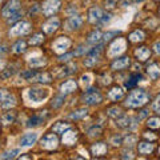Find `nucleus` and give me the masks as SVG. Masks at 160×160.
I'll return each instance as SVG.
<instances>
[{"mask_svg": "<svg viewBox=\"0 0 160 160\" xmlns=\"http://www.w3.org/2000/svg\"><path fill=\"white\" fill-rule=\"evenodd\" d=\"M148 102H149V96L144 89H133V91L129 92L124 104L128 108H140L146 106Z\"/></svg>", "mask_w": 160, "mask_h": 160, "instance_id": "f257e3e1", "label": "nucleus"}, {"mask_svg": "<svg viewBox=\"0 0 160 160\" xmlns=\"http://www.w3.org/2000/svg\"><path fill=\"white\" fill-rule=\"evenodd\" d=\"M102 100H103V96L100 95V92L96 88H89L82 95V102L84 104H88V106L99 104V103H102Z\"/></svg>", "mask_w": 160, "mask_h": 160, "instance_id": "f03ea898", "label": "nucleus"}, {"mask_svg": "<svg viewBox=\"0 0 160 160\" xmlns=\"http://www.w3.org/2000/svg\"><path fill=\"white\" fill-rule=\"evenodd\" d=\"M60 6H62L60 0H46L42 6V12L44 13V16L51 18L60 9Z\"/></svg>", "mask_w": 160, "mask_h": 160, "instance_id": "7ed1b4c3", "label": "nucleus"}, {"mask_svg": "<svg viewBox=\"0 0 160 160\" xmlns=\"http://www.w3.org/2000/svg\"><path fill=\"white\" fill-rule=\"evenodd\" d=\"M31 31V24L26 20H22V22L15 23V26L9 29V35L11 36H24Z\"/></svg>", "mask_w": 160, "mask_h": 160, "instance_id": "20e7f679", "label": "nucleus"}, {"mask_svg": "<svg viewBox=\"0 0 160 160\" xmlns=\"http://www.w3.org/2000/svg\"><path fill=\"white\" fill-rule=\"evenodd\" d=\"M28 95H29V99H31L32 102L40 103L48 98L49 91L47 88H43V87H33L28 91Z\"/></svg>", "mask_w": 160, "mask_h": 160, "instance_id": "39448f33", "label": "nucleus"}, {"mask_svg": "<svg viewBox=\"0 0 160 160\" xmlns=\"http://www.w3.org/2000/svg\"><path fill=\"white\" fill-rule=\"evenodd\" d=\"M71 47V40L67 36H59L52 44L53 52H56L59 55H63L64 52H67V49Z\"/></svg>", "mask_w": 160, "mask_h": 160, "instance_id": "423d86ee", "label": "nucleus"}, {"mask_svg": "<svg viewBox=\"0 0 160 160\" xmlns=\"http://www.w3.org/2000/svg\"><path fill=\"white\" fill-rule=\"evenodd\" d=\"M58 144H59V138L55 132L44 135L42 138V140H40V146H42L44 149H55L58 147Z\"/></svg>", "mask_w": 160, "mask_h": 160, "instance_id": "0eeeda50", "label": "nucleus"}, {"mask_svg": "<svg viewBox=\"0 0 160 160\" xmlns=\"http://www.w3.org/2000/svg\"><path fill=\"white\" fill-rule=\"evenodd\" d=\"M20 6H22L20 0H9V2H8V3L6 4V6L3 7V9H2V15H3V18L8 19L9 16H12L13 13L19 12Z\"/></svg>", "mask_w": 160, "mask_h": 160, "instance_id": "6e6552de", "label": "nucleus"}, {"mask_svg": "<svg viewBox=\"0 0 160 160\" xmlns=\"http://www.w3.org/2000/svg\"><path fill=\"white\" fill-rule=\"evenodd\" d=\"M129 64H131V59L128 56H122V58H118V59L113 60L112 64H111V68L113 71H122V69L127 68Z\"/></svg>", "mask_w": 160, "mask_h": 160, "instance_id": "1a4fd4ad", "label": "nucleus"}, {"mask_svg": "<svg viewBox=\"0 0 160 160\" xmlns=\"http://www.w3.org/2000/svg\"><path fill=\"white\" fill-rule=\"evenodd\" d=\"M59 26H60L59 19L58 18H51V19H48V22H46L43 24L42 28L46 33H53L59 28Z\"/></svg>", "mask_w": 160, "mask_h": 160, "instance_id": "9d476101", "label": "nucleus"}, {"mask_svg": "<svg viewBox=\"0 0 160 160\" xmlns=\"http://www.w3.org/2000/svg\"><path fill=\"white\" fill-rule=\"evenodd\" d=\"M76 142H78V133L72 131L71 128L67 129V131L63 133V143L66 144V146H73Z\"/></svg>", "mask_w": 160, "mask_h": 160, "instance_id": "9b49d317", "label": "nucleus"}, {"mask_svg": "<svg viewBox=\"0 0 160 160\" xmlns=\"http://www.w3.org/2000/svg\"><path fill=\"white\" fill-rule=\"evenodd\" d=\"M151 56V49L148 47H139L136 51H135V58H136L139 62H147Z\"/></svg>", "mask_w": 160, "mask_h": 160, "instance_id": "f8f14e48", "label": "nucleus"}, {"mask_svg": "<svg viewBox=\"0 0 160 160\" xmlns=\"http://www.w3.org/2000/svg\"><path fill=\"white\" fill-rule=\"evenodd\" d=\"M78 89V84L75 80H67L64 82L62 86H60V91H62L63 95H68V93H72Z\"/></svg>", "mask_w": 160, "mask_h": 160, "instance_id": "ddd939ff", "label": "nucleus"}, {"mask_svg": "<svg viewBox=\"0 0 160 160\" xmlns=\"http://www.w3.org/2000/svg\"><path fill=\"white\" fill-rule=\"evenodd\" d=\"M108 98L111 99V100H113V102H119V100H122V99L124 98V91H123V88L119 87V86L112 87V88L108 91Z\"/></svg>", "mask_w": 160, "mask_h": 160, "instance_id": "4468645a", "label": "nucleus"}, {"mask_svg": "<svg viewBox=\"0 0 160 160\" xmlns=\"http://www.w3.org/2000/svg\"><path fill=\"white\" fill-rule=\"evenodd\" d=\"M155 149V144L151 142H140L138 144V151L140 155H149Z\"/></svg>", "mask_w": 160, "mask_h": 160, "instance_id": "2eb2a0df", "label": "nucleus"}, {"mask_svg": "<svg viewBox=\"0 0 160 160\" xmlns=\"http://www.w3.org/2000/svg\"><path fill=\"white\" fill-rule=\"evenodd\" d=\"M38 140V133H26L24 136L20 139V146L22 147H31L36 143Z\"/></svg>", "mask_w": 160, "mask_h": 160, "instance_id": "dca6fc26", "label": "nucleus"}, {"mask_svg": "<svg viewBox=\"0 0 160 160\" xmlns=\"http://www.w3.org/2000/svg\"><path fill=\"white\" fill-rule=\"evenodd\" d=\"M88 16H89L88 18L89 22H91L92 24H98L99 20L102 19V16H103V11L100 8H98V7H93V8H91V11H89Z\"/></svg>", "mask_w": 160, "mask_h": 160, "instance_id": "f3484780", "label": "nucleus"}, {"mask_svg": "<svg viewBox=\"0 0 160 160\" xmlns=\"http://www.w3.org/2000/svg\"><path fill=\"white\" fill-rule=\"evenodd\" d=\"M71 128V124L66 123V122H58L52 126V132H55L56 135H63L67 129Z\"/></svg>", "mask_w": 160, "mask_h": 160, "instance_id": "a211bd4d", "label": "nucleus"}, {"mask_svg": "<svg viewBox=\"0 0 160 160\" xmlns=\"http://www.w3.org/2000/svg\"><path fill=\"white\" fill-rule=\"evenodd\" d=\"M91 152L95 156H103L107 153V146L106 143H95L91 147Z\"/></svg>", "mask_w": 160, "mask_h": 160, "instance_id": "6ab92c4d", "label": "nucleus"}, {"mask_svg": "<svg viewBox=\"0 0 160 160\" xmlns=\"http://www.w3.org/2000/svg\"><path fill=\"white\" fill-rule=\"evenodd\" d=\"M147 73L152 80H156L160 76V66L158 63H151L147 67Z\"/></svg>", "mask_w": 160, "mask_h": 160, "instance_id": "aec40b11", "label": "nucleus"}, {"mask_svg": "<svg viewBox=\"0 0 160 160\" xmlns=\"http://www.w3.org/2000/svg\"><path fill=\"white\" fill-rule=\"evenodd\" d=\"M135 120L132 119V118H129V116H124V118H122V119H119L118 120V126L120 127V128H133L135 127Z\"/></svg>", "mask_w": 160, "mask_h": 160, "instance_id": "412c9836", "label": "nucleus"}, {"mask_svg": "<svg viewBox=\"0 0 160 160\" xmlns=\"http://www.w3.org/2000/svg\"><path fill=\"white\" fill-rule=\"evenodd\" d=\"M82 24H83V19L78 16V15H72V16L68 19V26L71 29H78L82 27Z\"/></svg>", "mask_w": 160, "mask_h": 160, "instance_id": "4be33fe9", "label": "nucleus"}, {"mask_svg": "<svg viewBox=\"0 0 160 160\" xmlns=\"http://www.w3.org/2000/svg\"><path fill=\"white\" fill-rule=\"evenodd\" d=\"M103 39V33L99 31V29H95V31H92L91 33L88 35V39L87 42L91 43V44H96V43H100Z\"/></svg>", "mask_w": 160, "mask_h": 160, "instance_id": "5701e85b", "label": "nucleus"}, {"mask_svg": "<svg viewBox=\"0 0 160 160\" xmlns=\"http://www.w3.org/2000/svg\"><path fill=\"white\" fill-rule=\"evenodd\" d=\"M15 118H16V113L13 111H9V112H6L0 116V122L3 124H6V126H8V124H12L15 122Z\"/></svg>", "mask_w": 160, "mask_h": 160, "instance_id": "b1692460", "label": "nucleus"}, {"mask_svg": "<svg viewBox=\"0 0 160 160\" xmlns=\"http://www.w3.org/2000/svg\"><path fill=\"white\" fill-rule=\"evenodd\" d=\"M129 42L132 43H139V42H143L144 39H146V35L142 29H136V31H133L131 35H129Z\"/></svg>", "mask_w": 160, "mask_h": 160, "instance_id": "393cba45", "label": "nucleus"}, {"mask_svg": "<svg viewBox=\"0 0 160 160\" xmlns=\"http://www.w3.org/2000/svg\"><path fill=\"white\" fill-rule=\"evenodd\" d=\"M140 79H142V75L140 73H132L131 76H129V79H128V82H126V88H128V89H131V88H133L136 84L140 82Z\"/></svg>", "mask_w": 160, "mask_h": 160, "instance_id": "a878e982", "label": "nucleus"}, {"mask_svg": "<svg viewBox=\"0 0 160 160\" xmlns=\"http://www.w3.org/2000/svg\"><path fill=\"white\" fill-rule=\"evenodd\" d=\"M52 80L51 75L44 72V73H36L35 75V78L31 80V82H36V83H49Z\"/></svg>", "mask_w": 160, "mask_h": 160, "instance_id": "bb28decb", "label": "nucleus"}, {"mask_svg": "<svg viewBox=\"0 0 160 160\" xmlns=\"http://www.w3.org/2000/svg\"><path fill=\"white\" fill-rule=\"evenodd\" d=\"M26 49H27V43L24 40H18L12 47V51L15 53H23V52H26Z\"/></svg>", "mask_w": 160, "mask_h": 160, "instance_id": "cd10ccee", "label": "nucleus"}, {"mask_svg": "<svg viewBox=\"0 0 160 160\" xmlns=\"http://www.w3.org/2000/svg\"><path fill=\"white\" fill-rule=\"evenodd\" d=\"M15 104H16V99H15V96H13V95H8V96L2 102V104H0V106H2V108L7 109V108L13 107Z\"/></svg>", "mask_w": 160, "mask_h": 160, "instance_id": "c85d7f7f", "label": "nucleus"}, {"mask_svg": "<svg viewBox=\"0 0 160 160\" xmlns=\"http://www.w3.org/2000/svg\"><path fill=\"white\" fill-rule=\"evenodd\" d=\"M42 123H44V119H43L42 116H39V115H35V116H32L31 119L28 120L27 127H38V126H40Z\"/></svg>", "mask_w": 160, "mask_h": 160, "instance_id": "c756f323", "label": "nucleus"}, {"mask_svg": "<svg viewBox=\"0 0 160 160\" xmlns=\"http://www.w3.org/2000/svg\"><path fill=\"white\" fill-rule=\"evenodd\" d=\"M87 109L86 108H80V109H76V111H73L71 115H69V118L71 119H75V120H79V119H83L87 116Z\"/></svg>", "mask_w": 160, "mask_h": 160, "instance_id": "7c9ffc66", "label": "nucleus"}, {"mask_svg": "<svg viewBox=\"0 0 160 160\" xmlns=\"http://www.w3.org/2000/svg\"><path fill=\"white\" fill-rule=\"evenodd\" d=\"M46 59L44 58H33L29 60V66H31L32 68H39V67H43L46 66Z\"/></svg>", "mask_w": 160, "mask_h": 160, "instance_id": "2f4dec72", "label": "nucleus"}, {"mask_svg": "<svg viewBox=\"0 0 160 160\" xmlns=\"http://www.w3.org/2000/svg\"><path fill=\"white\" fill-rule=\"evenodd\" d=\"M16 68H18V64H11L9 67H6L4 68V72L2 73V79H7L9 76H12L16 72Z\"/></svg>", "mask_w": 160, "mask_h": 160, "instance_id": "473e14b6", "label": "nucleus"}, {"mask_svg": "<svg viewBox=\"0 0 160 160\" xmlns=\"http://www.w3.org/2000/svg\"><path fill=\"white\" fill-rule=\"evenodd\" d=\"M44 42V35L43 33H35L33 36L29 39V44L31 46H40Z\"/></svg>", "mask_w": 160, "mask_h": 160, "instance_id": "72a5a7b5", "label": "nucleus"}, {"mask_svg": "<svg viewBox=\"0 0 160 160\" xmlns=\"http://www.w3.org/2000/svg\"><path fill=\"white\" fill-rule=\"evenodd\" d=\"M108 116H111V118H120V116H123V111H122V108H119V107H113V108H109L108 111Z\"/></svg>", "mask_w": 160, "mask_h": 160, "instance_id": "f704fd0d", "label": "nucleus"}, {"mask_svg": "<svg viewBox=\"0 0 160 160\" xmlns=\"http://www.w3.org/2000/svg\"><path fill=\"white\" fill-rule=\"evenodd\" d=\"M147 126L152 129L160 128V118H149L148 122H147Z\"/></svg>", "mask_w": 160, "mask_h": 160, "instance_id": "c9c22d12", "label": "nucleus"}, {"mask_svg": "<svg viewBox=\"0 0 160 160\" xmlns=\"http://www.w3.org/2000/svg\"><path fill=\"white\" fill-rule=\"evenodd\" d=\"M64 104V96H56V98H53L52 100V103H51V107L52 108H59V107H62Z\"/></svg>", "mask_w": 160, "mask_h": 160, "instance_id": "e433bc0d", "label": "nucleus"}, {"mask_svg": "<svg viewBox=\"0 0 160 160\" xmlns=\"http://www.w3.org/2000/svg\"><path fill=\"white\" fill-rule=\"evenodd\" d=\"M36 73H38V71H35V69H31V71L23 72V73H22V78H23V79H27V80H32Z\"/></svg>", "mask_w": 160, "mask_h": 160, "instance_id": "4c0bfd02", "label": "nucleus"}, {"mask_svg": "<svg viewBox=\"0 0 160 160\" xmlns=\"http://www.w3.org/2000/svg\"><path fill=\"white\" fill-rule=\"evenodd\" d=\"M118 35H120L119 31H112V32H107L103 35V40L104 42H109L111 39H113V36H118Z\"/></svg>", "mask_w": 160, "mask_h": 160, "instance_id": "58836bf2", "label": "nucleus"}, {"mask_svg": "<svg viewBox=\"0 0 160 160\" xmlns=\"http://www.w3.org/2000/svg\"><path fill=\"white\" fill-rule=\"evenodd\" d=\"M18 153H19V149H12V151H8V152L4 153L2 156V159H15Z\"/></svg>", "mask_w": 160, "mask_h": 160, "instance_id": "ea45409f", "label": "nucleus"}, {"mask_svg": "<svg viewBox=\"0 0 160 160\" xmlns=\"http://www.w3.org/2000/svg\"><path fill=\"white\" fill-rule=\"evenodd\" d=\"M88 133H89V136H99V135L102 133V128L95 126V127H92L91 129H89Z\"/></svg>", "mask_w": 160, "mask_h": 160, "instance_id": "a19ab883", "label": "nucleus"}, {"mask_svg": "<svg viewBox=\"0 0 160 160\" xmlns=\"http://www.w3.org/2000/svg\"><path fill=\"white\" fill-rule=\"evenodd\" d=\"M109 19H111V15H109V13H103L102 19H100L99 23H98V26H103V24H106Z\"/></svg>", "mask_w": 160, "mask_h": 160, "instance_id": "79ce46f5", "label": "nucleus"}, {"mask_svg": "<svg viewBox=\"0 0 160 160\" xmlns=\"http://www.w3.org/2000/svg\"><path fill=\"white\" fill-rule=\"evenodd\" d=\"M153 109H155V112L160 113V93L158 95V98L155 99V102H153Z\"/></svg>", "mask_w": 160, "mask_h": 160, "instance_id": "37998d69", "label": "nucleus"}, {"mask_svg": "<svg viewBox=\"0 0 160 160\" xmlns=\"http://www.w3.org/2000/svg\"><path fill=\"white\" fill-rule=\"evenodd\" d=\"M20 16H22V13H20V12H16V13H13L12 16H9L7 20H8V23L11 24V23H15L16 20H19V19H20Z\"/></svg>", "mask_w": 160, "mask_h": 160, "instance_id": "c03bdc74", "label": "nucleus"}, {"mask_svg": "<svg viewBox=\"0 0 160 160\" xmlns=\"http://www.w3.org/2000/svg\"><path fill=\"white\" fill-rule=\"evenodd\" d=\"M72 56H73V53H66V55L63 53V55H60L59 60H60V62H69Z\"/></svg>", "mask_w": 160, "mask_h": 160, "instance_id": "a18cd8bd", "label": "nucleus"}, {"mask_svg": "<svg viewBox=\"0 0 160 160\" xmlns=\"http://www.w3.org/2000/svg\"><path fill=\"white\" fill-rule=\"evenodd\" d=\"M88 51H89V49H87L86 47H83V46H82V47H79V49H78V51H76V52H75L73 55H76V56H79V55H83V53H87Z\"/></svg>", "mask_w": 160, "mask_h": 160, "instance_id": "49530a36", "label": "nucleus"}, {"mask_svg": "<svg viewBox=\"0 0 160 160\" xmlns=\"http://www.w3.org/2000/svg\"><path fill=\"white\" fill-rule=\"evenodd\" d=\"M122 136H115L113 139H112V143H113V146H120L122 144Z\"/></svg>", "mask_w": 160, "mask_h": 160, "instance_id": "de8ad7c7", "label": "nucleus"}, {"mask_svg": "<svg viewBox=\"0 0 160 160\" xmlns=\"http://www.w3.org/2000/svg\"><path fill=\"white\" fill-rule=\"evenodd\" d=\"M8 95L9 93L6 91V89H0V102H3V100L8 96Z\"/></svg>", "mask_w": 160, "mask_h": 160, "instance_id": "09e8293b", "label": "nucleus"}, {"mask_svg": "<svg viewBox=\"0 0 160 160\" xmlns=\"http://www.w3.org/2000/svg\"><path fill=\"white\" fill-rule=\"evenodd\" d=\"M7 67V63H6V60L0 58V71H4V68Z\"/></svg>", "mask_w": 160, "mask_h": 160, "instance_id": "8fccbe9b", "label": "nucleus"}, {"mask_svg": "<svg viewBox=\"0 0 160 160\" xmlns=\"http://www.w3.org/2000/svg\"><path fill=\"white\" fill-rule=\"evenodd\" d=\"M147 115H148V111H147V109H143L142 113H140V116H139V120H142L143 118H146Z\"/></svg>", "mask_w": 160, "mask_h": 160, "instance_id": "3c124183", "label": "nucleus"}, {"mask_svg": "<svg viewBox=\"0 0 160 160\" xmlns=\"http://www.w3.org/2000/svg\"><path fill=\"white\" fill-rule=\"evenodd\" d=\"M155 51H156V53H160V43L159 42L155 44Z\"/></svg>", "mask_w": 160, "mask_h": 160, "instance_id": "603ef678", "label": "nucleus"}, {"mask_svg": "<svg viewBox=\"0 0 160 160\" xmlns=\"http://www.w3.org/2000/svg\"><path fill=\"white\" fill-rule=\"evenodd\" d=\"M7 52V48L6 47H0V55H4Z\"/></svg>", "mask_w": 160, "mask_h": 160, "instance_id": "864d4df0", "label": "nucleus"}, {"mask_svg": "<svg viewBox=\"0 0 160 160\" xmlns=\"http://www.w3.org/2000/svg\"><path fill=\"white\" fill-rule=\"evenodd\" d=\"M159 155H160V148H159Z\"/></svg>", "mask_w": 160, "mask_h": 160, "instance_id": "5fc2aeb1", "label": "nucleus"}, {"mask_svg": "<svg viewBox=\"0 0 160 160\" xmlns=\"http://www.w3.org/2000/svg\"><path fill=\"white\" fill-rule=\"evenodd\" d=\"M2 2H3V0H0V3H2Z\"/></svg>", "mask_w": 160, "mask_h": 160, "instance_id": "6e6d98bb", "label": "nucleus"}, {"mask_svg": "<svg viewBox=\"0 0 160 160\" xmlns=\"http://www.w3.org/2000/svg\"><path fill=\"white\" fill-rule=\"evenodd\" d=\"M158 2H160V0H158Z\"/></svg>", "mask_w": 160, "mask_h": 160, "instance_id": "4d7b16f0", "label": "nucleus"}]
</instances>
